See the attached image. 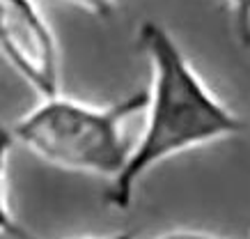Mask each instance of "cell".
I'll use <instances>...</instances> for the list:
<instances>
[{"label": "cell", "instance_id": "cell-1", "mask_svg": "<svg viewBox=\"0 0 250 239\" xmlns=\"http://www.w3.org/2000/svg\"><path fill=\"white\" fill-rule=\"evenodd\" d=\"M138 44L149 62V90L145 92V127L131 145L120 175L110 179L106 202L129 209L143 177L161 163L188 150L229 138L241 131V117L211 92L186 58L179 42L163 23L145 21Z\"/></svg>", "mask_w": 250, "mask_h": 239}, {"label": "cell", "instance_id": "cell-2", "mask_svg": "<svg viewBox=\"0 0 250 239\" xmlns=\"http://www.w3.org/2000/svg\"><path fill=\"white\" fill-rule=\"evenodd\" d=\"M145 108V92H133L108 106L78 99L44 97L12 127L14 143L48 166L83 175L115 179L131 145L124 122Z\"/></svg>", "mask_w": 250, "mask_h": 239}, {"label": "cell", "instance_id": "cell-3", "mask_svg": "<svg viewBox=\"0 0 250 239\" xmlns=\"http://www.w3.org/2000/svg\"><path fill=\"white\" fill-rule=\"evenodd\" d=\"M0 55L42 99L60 92V46L35 0H0Z\"/></svg>", "mask_w": 250, "mask_h": 239}, {"label": "cell", "instance_id": "cell-4", "mask_svg": "<svg viewBox=\"0 0 250 239\" xmlns=\"http://www.w3.org/2000/svg\"><path fill=\"white\" fill-rule=\"evenodd\" d=\"M12 147H14L12 129L0 124V235L12 239H35L23 230V225L16 221V216L7 200V163H9Z\"/></svg>", "mask_w": 250, "mask_h": 239}, {"label": "cell", "instance_id": "cell-5", "mask_svg": "<svg viewBox=\"0 0 250 239\" xmlns=\"http://www.w3.org/2000/svg\"><path fill=\"white\" fill-rule=\"evenodd\" d=\"M232 14V28L243 46H250V0H225Z\"/></svg>", "mask_w": 250, "mask_h": 239}, {"label": "cell", "instance_id": "cell-6", "mask_svg": "<svg viewBox=\"0 0 250 239\" xmlns=\"http://www.w3.org/2000/svg\"><path fill=\"white\" fill-rule=\"evenodd\" d=\"M71 5L85 9V12H92V14H99V16H108L113 12L115 2L117 0H67Z\"/></svg>", "mask_w": 250, "mask_h": 239}, {"label": "cell", "instance_id": "cell-7", "mask_svg": "<svg viewBox=\"0 0 250 239\" xmlns=\"http://www.w3.org/2000/svg\"><path fill=\"white\" fill-rule=\"evenodd\" d=\"M156 239H229V237H218V235H209V232H200V230H172Z\"/></svg>", "mask_w": 250, "mask_h": 239}, {"label": "cell", "instance_id": "cell-8", "mask_svg": "<svg viewBox=\"0 0 250 239\" xmlns=\"http://www.w3.org/2000/svg\"><path fill=\"white\" fill-rule=\"evenodd\" d=\"M81 239H133L129 232H115V235H106V237H81Z\"/></svg>", "mask_w": 250, "mask_h": 239}]
</instances>
